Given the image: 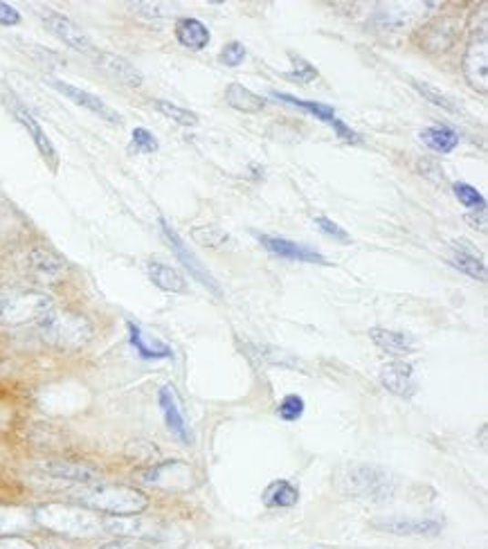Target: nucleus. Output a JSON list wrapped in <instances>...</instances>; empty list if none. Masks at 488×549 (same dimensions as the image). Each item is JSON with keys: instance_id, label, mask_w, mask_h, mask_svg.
Wrapping results in <instances>:
<instances>
[{"instance_id": "nucleus-21", "label": "nucleus", "mask_w": 488, "mask_h": 549, "mask_svg": "<svg viewBox=\"0 0 488 549\" xmlns=\"http://www.w3.org/2000/svg\"><path fill=\"white\" fill-rule=\"evenodd\" d=\"M36 527L34 512L26 507H14V504H5L0 507V538L5 536H23Z\"/></svg>"}, {"instance_id": "nucleus-45", "label": "nucleus", "mask_w": 488, "mask_h": 549, "mask_svg": "<svg viewBox=\"0 0 488 549\" xmlns=\"http://www.w3.org/2000/svg\"><path fill=\"white\" fill-rule=\"evenodd\" d=\"M466 221L471 223V226L480 227L482 232H486V212H475V214H468Z\"/></svg>"}, {"instance_id": "nucleus-26", "label": "nucleus", "mask_w": 488, "mask_h": 549, "mask_svg": "<svg viewBox=\"0 0 488 549\" xmlns=\"http://www.w3.org/2000/svg\"><path fill=\"white\" fill-rule=\"evenodd\" d=\"M264 504L268 509H288L299 502V491L288 480H275L264 491Z\"/></svg>"}, {"instance_id": "nucleus-17", "label": "nucleus", "mask_w": 488, "mask_h": 549, "mask_svg": "<svg viewBox=\"0 0 488 549\" xmlns=\"http://www.w3.org/2000/svg\"><path fill=\"white\" fill-rule=\"evenodd\" d=\"M380 383L389 395L400 398H412L417 395V376H414V367L405 361H394L383 365L380 369Z\"/></svg>"}, {"instance_id": "nucleus-4", "label": "nucleus", "mask_w": 488, "mask_h": 549, "mask_svg": "<svg viewBox=\"0 0 488 549\" xmlns=\"http://www.w3.org/2000/svg\"><path fill=\"white\" fill-rule=\"evenodd\" d=\"M75 500L81 507L106 518L140 516L149 507V495L135 487H127V484L99 482L95 487H84V491L75 495Z\"/></svg>"}, {"instance_id": "nucleus-12", "label": "nucleus", "mask_w": 488, "mask_h": 549, "mask_svg": "<svg viewBox=\"0 0 488 549\" xmlns=\"http://www.w3.org/2000/svg\"><path fill=\"white\" fill-rule=\"evenodd\" d=\"M38 469L55 480H64L70 484H81V487H95L101 482V473L95 466L86 461L75 459H46L38 464Z\"/></svg>"}, {"instance_id": "nucleus-8", "label": "nucleus", "mask_w": 488, "mask_h": 549, "mask_svg": "<svg viewBox=\"0 0 488 549\" xmlns=\"http://www.w3.org/2000/svg\"><path fill=\"white\" fill-rule=\"evenodd\" d=\"M104 533H113L115 538H135V541H164L162 523L142 516H127V518H106L104 516Z\"/></svg>"}, {"instance_id": "nucleus-3", "label": "nucleus", "mask_w": 488, "mask_h": 549, "mask_svg": "<svg viewBox=\"0 0 488 549\" xmlns=\"http://www.w3.org/2000/svg\"><path fill=\"white\" fill-rule=\"evenodd\" d=\"M34 520L46 532L66 538H93L104 533V516L81 504L50 502L32 509Z\"/></svg>"}, {"instance_id": "nucleus-29", "label": "nucleus", "mask_w": 488, "mask_h": 549, "mask_svg": "<svg viewBox=\"0 0 488 549\" xmlns=\"http://www.w3.org/2000/svg\"><path fill=\"white\" fill-rule=\"evenodd\" d=\"M421 140L437 153H452L459 144L457 131H452L451 126L443 124L428 126V129L421 131Z\"/></svg>"}, {"instance_id": "nucleus-27", "label": "nucleus", "mask_w": 488, "mask_h": 549, "mask_svg": "<svg viewBox=\"0 0 488 549\" xmlns=\"http://www.w3.org/2000/svg\"><path fill=\"white\" fill-rule=\"evenodd\" d=\"M451 264L455 266L459 273L472 277L477 281H486V264L466 246H457L451 255Z\"/></svg>"}, {"instance_id": "nucleus-31", "label": "nucleus", "mask_w": 488, "mask_h": 549, "mask_svg": "<svg viewBox=\"0 0 488 549\" xmlns=\"http://www.w3.org/2000/svg\"><path fill=\"white\" fill-rule=\"evenodd\" d=\"M153 106H156L158 113L164 115L167 120H171V122H176L181 126H196L198 124V115L196 113H192L190 109H182V106L173 104V101L153 100Z\"/></svg>"}, {"instance_id": "nucleus-35", "label": "nucleus", "mask_w": 488, "mask_h": 549, "mask_svg": "<svg viewBox=\"0 0 488 549\" xmlns=\"http://www.w3.org/2000/svg\"><path fill=\"white\" fill-rule=\"evenodd\" d=\"M130 153H153L158 152V140L156 135L151 133L149 129H133V135H130V144H129Z\"/></svg>"}, {"instance_id": "nucleus-25", "label": "nucleus", "mask_w": 488, "mask_h": 549, "mask_svg": "<svg viewBox=\"0 0 488 549\" xmlns=\"http://www.w3.org/2000/svg\"><path fill=\"white\" fill-rule=\"evenodd\" d=\"M225 101H228V106H232L234 111H239V113H261V111L265 109V100L257 92H253L250 89H245V86L241 84H230L228 89H225Z\"/></svg>"}, {"instance_id": "nucleus-43", "label": "nucleus", "mask_w": 488, "mask_h": 549, "mask_svg": "<svg viewBox=\"0 0 488 549\" xmlns=\"http://www.w3.org/2000/svg\"><path fill=\"white\" fill-rule=\"evenodd\" d=\"M99 549H149V545L142 541H135V538H115V541L106 543Z\"/></svg>"}, {"instance_id": "nucleus-44", "label": "nucleus", "mask_w": 488, "mask_h": 549, "mask_svg": "<svg viewBox=\"0 0 488 549\" xmlns=\"http://www.w3.org/2000/svg\"><path fill=\"white\" fill-rule=\"evenodd\" d=\"M0 549H38V547L23 536H5L0 538Z\"/></svg>"}, {"instance_id": "nucleus-7", "label": "nucleus", "mask_w": 488, "mask_h": 549, "mask_svg": "<svg viewBox=\"0 0 488 549\" xmlns=\"http://www.w3.org/2000/svg\"><path fill=\"white\" fill-rule=\"evenodd\" d=\"M41 21L47 30L59 38V41H64L66 46L72 48L75 52H81V55H88V57H93L95 52H98V48L93 46L88 34L81 30L72 18L64 16V14L55 12V9H43Z\"/></svg>"}, {"instance_id": "nucleus-23", "label": "nucleus", "mask_w": 488, "mask_h": 549, "mask_svg": "<svg viewBox=\"0 0 488 549\" xmlns=\"http://www.w3.org/2000/svg\"><path fill=\"white\" fill-rule=\"evenodd\" d=\"M173 32H176L178 43H181L182 48H190V50H196V52L210 46L212 41L210 30H207L205 23H201L198 18H190V16L178 18Z\"/></svg>"}, {"instance_id": "nucleus-37", "label": "nucleus", "mask_w": 488, "mask_h": 549, "mask_svg": "<svg viewBox=\"0 0 488 549\" xmlns=\"http://www.w3.org/2000/svg\"><path fill=\"white\" fill-rule=\"evenodd\" d=\"M304 407H306V403H304L302 396L288 395L282 403H279L277 415L282 417L284 421H297V419H302Z\"/></svg>"}, {"instance_id": "nucleus-2", "label": "nucleus", "mask_w": 488, "mask_h": 549, "mask_svg": "<svg viewBox=\"0 0 488 549\" xmlns=\"http://www.w3.org/2000/svg\"><path fill=\"white\" fill-rule=\"evenodd\" d=\"M336 487L347 498L362 500V502L383 504L394 495L396 480L391 473L376 464H362V461H349L336 470Z\"/></svg>"}, {"instance_id": "nucleus-42", "label": "nucleus", "mask_w": 488, "mask_h": 549, "mask_svg": "<svg viewBox=\"0 0 488 549\" xmlns=\"http://www.w3.org/2000/svg\"><path fill=\"white\" fill-rule=\"evenodd\" d=\"M331 126H333V131H336V135L340 140H345V143H351V144H362V138L358 133H356V131H351L349 126H347L345 122H342V120H333L331 122Z\"/></svg>"}, {"instance_id": "nucleus-5", "label": "nucleus", "mask_w": 488, "mask_h": 549, "mask_svg": "<svg viewBox=\"0 0 488 549\" xmlns=\"http://www.w3.org/2000/svg\"><path fill=\"white\" fill-rule=\"evenodd\" d=\"M55 309V298L38 289H0V327H26Z\"/></svg>"}, {"instance_id": "nucleus-20", "label": "nucleus", "mask_w": 488, "mask_h": 549, "mask_svg": "<svg viewBox=\"0 0 488 549\" xmlns=\"http://www.w3.org/2000/svg\"><path fill=\"white\" fill-rule=\"evenodd\" d=\"M127 332H129L130 347H133L135 352H138V356L144 358V361H169V358H173V349L169 347L164 340L144 332L140 324L130 322L129 320Z\"/></svg>"}, {"instance_id": "nucleus-9", "label": "nucleus", "mask_w": 488, "mask_h": 549, "mask_svg": "<svg viewBox=\"0 0 488 549\" xmlns=\"http://www.w3.org/2000/svg\"><path fill=\"white\" fill-rule=\"evenodd\" d=\"M46 81H47V86H52L55 90H59L61 95L67 97L70 101H75V104L81 106V109H86V111H90L93 115H98L99 120H106V122H110V124H122V115H119L113 106L106 104L101 97L79 89V86H75V84H67V81H64V79H57V77H47Z\"/></svg>"}, {"instance_id": "nucleus-19", "label": "nucleus", "mask_w": 488, "mask_h": 549, "mask_svg": "<svg viewBox=\"0 0 488 549\" xmlns=\"http://www.w3.org/2000/svg\"><path fill=\"white\" fill-rule=\"evenodd\" d=\"M27 269L32 270V275L36 280L47 281V284H57L61 280V275L66 273V259L57 255L55 250H50V248L36 246L27 255Z\"/></svg>"}, {"instance_id": "nucleus-16", "label": "nucleus", "mask_w": 488, "mask_h": 549, "mask_svg": "<svg viewBox=\"0 0 488 549\" xmlns=\"http://www.w3.org/2000/svg\"><path fill=\"white\" fill-rule=\"evenodd\" d=\"M158 403H161V410L164 417V424H167V430L171 432V435L176 437L181 444L190 446L192 441H194V435H192L190 426H187V419H185V415H182L181 403H178L173 387L164 385L162 390L158 392Z\"/></svg>"}, {"instance_id": "nucleus-24", "label": "nucleus", "mask_w": 488, "mask_h": 549, "mask_svg": "<svg viewBox=\"0 0 488 549\" xmlns=\"http://www.w3.org/2000/svg\"><path fill=\"white\" fill-rule=\"evenodd\" d=\"M147 275L158 289L167 290V293H187L185 277L178 273L173 266L162 264V261H149Z\"/></svg>"}, {"instance_id": "nucleus-34", "label": "nucleus", "mask_w": 488, "mask_h": 549, "mask_svg": "<svg viewBox=\"0 0 488 549\" xmlns=\"http://www.w3.org/2000/svg\"><path fill=\"white\" fill-rule=\"evenodd\" d=\"M291 61H293V70L284 72V79L293 81V84H302V86L308 84V81L317 79V70L306 59H302V57L293 55L291 52Z\"/></svg>"}, {"instance_id": "nucleus-36", "label": "nucleus", "mask_w": 488, "mask_h": 549, "mask_svg": "<svg viewBox=\"0 0 488 549\" xmlns=\"http://www.w3.org/2000/svg\"><path fill=\"white\" fill-rule=\"evenodd\" d=\"M192 237H194L196 244H201L205 248H221V246L228 244V235H225L221 227H214V226L196 227V230L192 232Z\"/></svg>"}, {"instance_id": "nucleus-30", "label": "nucleus", "mask_w": 488, "mask_h": 549, "mask_svg": "<svg viewBox=\"0 0 488 549\" xmlns=\"http://www.w3.org/2000/svg\"><path fill=\"white\" fill-rule=\"evenodd\" d=\"M248 352L250 356H254L259 363H264V365H279L288 369L299 367V361L291 358V354L279 352V349L275 347H265V344H248Z\"/></svg>"}, {"instance_id": "nucleus-28", "label": "nucleus", "mask_w": 488, "mask_h": 549, "mask_svg": "<svg viewBox=\"0 0 488 549\" xmlns=\"http://www.w3.org/2000/svg\"><path fill=\"white\" fill-rule=\"evenodd\" d=\"M270 95L275 97V100L284 101V104L288 106H295V109H302L304 113L313 115L316 120H322V122L331 124L333 120H336V109L328 104H322V101H308V100H299V97H293L288 95V92H279V90H273Z\"/></svg>"}, {"instance_id": "nucleus-40", "label": "nucleus", "mask_w": 488, "mask_h": 549, "mask_svg": "<svg viewBox=\"0 0 488 549\" xmlns=\"http://www.w3.org/2000/svg\"><path fill=\"white\" fill-rule=\"evenodd\" d=\"M244 59H245V48H244V43H239V41L228 43V46H225L219 55V61L228 68L241 66Z\"/></svg>"}, {"instance_id": "nucleus-13", "label": "nucleus", "mask_w": 488, "mask_h": 549, "mask_svg": "<svg viewBox=\"0 0 488 549\" xmlns=\"http://www.w3.org/2000/svg\"><path fill=\"white\" fill-rule=\"evenodd\" d=\"M371 529L391 533V536H425L432 538L443 532V520L439 518H385V520H371Z\"/></svg>"}, {"instance_id": "nucleus-18", "label": "nucleus", "mask_w": 488, "mask_h": 549, "mask_svg": "<svg viewBox=\"0 0 488 549\" xmlns=\"http://www.w3.org/2000/svg\"><path fill=\"white\" fill-rule=\"evenodd\" d=\"M93 59H95V63H98V68L101 72H106L110 79L119 81L122 86H129V89H138V86H142V81H144L142 72H140L133 63L124 59V57L113 55V52L98 50L93 55Z\"/></svg>"}, {"instance_id": "nucleus-1", "label": "nucleus", "mask_w": 488, "mask_h": 549, "mask_svg": "<svg viewBox=\"0 0 488 549\" xmlns=\"http://www.w3.org/2000/svg\"><path fill=\"white\" fill-rule=\"evenodd\" d=\"M34 333L57 352H79L93 340V322L72 309H52L34 322Z\"/></svg>"}, {"instance_id": "nucleus-22", "label": "nucleus", "mask_w": 488, "mask_h": 549, "mask_svg": "<svg viewBox=\"0 0 488 549\" xmlns=\"http://www.w3.org/2000/svg\"><path fill=\"white\" fill-rule=\"evenodd\" d=\"M369 338L376 347L391 354V356H408V354H412L414 347H417L414 338L408 336V333L391 332V329L383 327H371Z\"/></svg>"}, {"instance_id": "nucleus-38", "label": "nucleus", "mask_w": 488, "mask_h": 549, "mask_svg": "<svg viewBox=\"0 0 488 549\" xmlns=\"http://www.w3.org/2000/svg\"><path fill=\"white\" fill-rule=\"evenodd\" d=\"M316 226H317V230L322 232V235L331 237V239L337 241V244H351L349 232H347L345 227L337 226L336 221H331L328 216H316Z\"/></svg>"}, {"instance_id": "nucleus-41", "label": "nucleus", "mask_w": 488, "mask_h": 549, "mask_svg": "<svg viewBox=\"0 0 488 549\" xmlns=\"http://www.w3.org/2000/svg\"><path fill=\"white\" fill-rule=\"evenodd\" d=\"M21 14L12 7L9 3H0V27H14L21 26Z\"/></svg>"}, {"instance_id": "nucleus-10", "label": "nucleus", "mask_w": 488, "mask_h": 549, "mask_svg": "<svg viewBox=\"0 0 488 549\" xmlns=\"http://www.w3.org/2000/svg\"><path fill=\"white\" fill-rule=\"evenodd\" d=\"M161 227H162L164 239H167V244L171 246V252H173V255H176V259L181 261V264L185 266L187 270H190V275L194 277L196 281H201L202 286H207V289H210L212 293L221 295V286L216 284V280L210 275V270H207L205 266L201 264V259H198L194 252L190 250V246H185V241L181 239V235H178V232L173 230V227L169 226V223L164 221L162 216H161Z\"/></svg>"}, {"instance_id": "nucleus-15", "label": "nucleus", "mask_w": 488, "mask_h": 549, "mask_svg": "<svg viewBox=\"0 0 488 549\" xmlns=\"http://www.w3.org/2000/svg\"><path fill=\"white\" fill-rule=\"evenodd\" d=\"M254 237L259 239V244L270 252V255L279 257V259H291V261H302V264H317V266H328L327 257L322 252L313 250V248L304 244H295L291 239H284V237H273V235H259L254 232Z\"/></svg>"}, {"instance_id": "nucleus-33", "label": "nucleus", "mask_w": 488, "mask_h": 549, "mask_svg": "<svg viewBox=\"0 0 488 549\" xmlns=\"http://www.w3.org/2000/svg\"><path fill=\"white\" fill-rule=\"evenodd\" d=\"M412 86L421 92V97L425 101H430L432 106H439V109L448 111V113H457V104L451 100V97L446 95V92H441L439 89H434L432 84H425V81H412Z\"/></svg>"}, {"instance_id": "nucleus-11", "label": "nucleus", "mask_w": 488, "mask_h": 549, "mask_svg": "<svg viewBox=\"0 0 488 549\" xmlns=\"http://www.w3.org/2000/svg\"><path fill=\"white\" fill-rule=\"evenodd\" d=\"M459 37V21L455 16H439L430 21L428 26L421 27L417 34V41L421 50L432 52V55H441L448 52L457 43Z\"/></svg>"}, {"instance_id": "nucleus-14", "label": "nucleus", "mask_w": 488, "mask_h": 549, "mask_svg": "<svg viewBox=\"0 0 488 549\" xmlns=\"http://www.w3.org/2000/svg\"><path fill=\"white\" fill-rule=\"evenodd\" d=\"M9 109H12L14 118H16L18 122L26 126V131H27V133H30L34 147L38 149V153H41V158L46 160L47 167H50L52 172H57V169H59V155H57L55 144H52V140L47 138V133H46V131H43L41 122H38V120L34 118L30 111H27L26 106H23L18 100L9 101Z\"/></svg>"}, {"instance_id": "nucleus-32", "label": "nucleus", "mask_w": 488, "mask_h": 549, "mask_svg": "<svg viewBox=\"0 0 488 549\" xmlns=\"http://www.w3.org/2000/svg\"><path fill=\"white\" fill-rule=\"evenodd\" d=\"M452 192H455L457 201L462 203L463 207H468V210L486 212V198L482 196V192H477L472 185L455 183V185H452Z\"/></svg>"}, {"instance_id": "nucleus-6", "label": "nucleus", "mask_w": 488, "mask_h": 549, "mask_svg": "<svg viewBox=\"0 0 488 549\" xmlns=\"http://www.w3.org/2000/svg\"><path fill=\"white\" fill-rule=\"evenodd\" d=\"M463 77L477 92L486 95L488 90V26L486 16L482 18L480 27H472L466 55L462 63Z\"/></svg>"}, {"instance_id": "nucleus-39", "label": "nucleus", "mask_w": 488, "mask_h": 549, "mask_svg": "<svg viewBox=\"0 0 488 549\" xmlns=\"http://www.w3.org/2000/svg\"><path fill=\"white\" fill-rule=\"evenodd\" d=\"M130 9H135V14L147 18H167L171 16V5L162 3H130Z\"/></svg>"}]
</instances>
